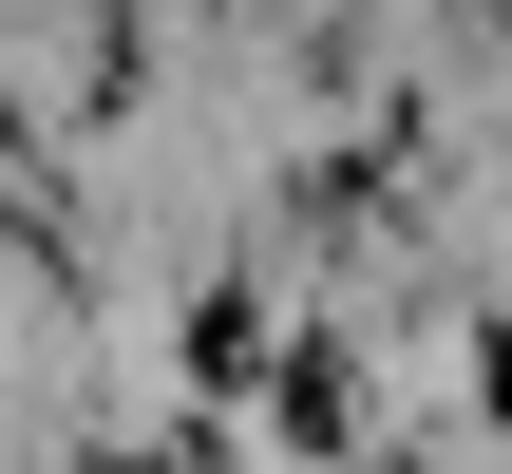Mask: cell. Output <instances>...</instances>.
Here are the masks:
<instances>
[{
	"mask_svg": "<svg viewBox=\"0 0 512 474\" xmlns=\"http://www.w3.org/2000/svg\"><path fill=\"white\" fill-rule=\"evenodd\" d=\"M285 437H304V456H342V437H361V361H342V342H323V361H285Z\"/></svg>",
	"mask_w": 512,
	"mask_h": 474,
	"instance_id": "1",
	"label": "cell"
},
{
	"mask_svg": "<svg viewBox=\"0 0 512 474\" xmlns=\"http://www.w3.org/2000/svg\"><path fill=\"white\" fill-rule=\"evenodd\" d=\"M247 361H266V342H247V304H228V285H209V304H190V380H209V399H228V380H247Z\"/></svg>",
	"mask_w": 512,
	"mask_h": 474,
	"instance_id": "2",
	"label": "cell"
},
{
	"mask_svg": "<svg viewBox=\"0 0 512 474\" xmlns=\"http://www.w3.org/2000/svg\"><path fill=\"white\" fill-rule=\"evenodd\" d=\"M475 399H494V418H512V323H494V342H475Z\"/></svg>",
	"mask_w": 512,
	"mask_h": 474,
	"instance_id": "3",
	"label": "cell"
},
{
	"mask_svg": "<svg viewBox=\"0 0 512 474\" xmlns=\"http://www.w3.org/2000/svg\"><path fill=\"white\" fill-rule=\"evenodd\" d=\"M95 474H190V456H95Z\"/></svg>",
	"mask_w": 512,
	"mask_h": 474,
	"instance_id": "4",
	"label": "cell"
}]
</instances>
